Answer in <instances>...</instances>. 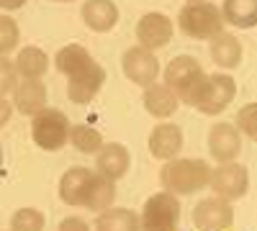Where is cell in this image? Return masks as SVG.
Instances as JSON below:
<instances>
[{"mask_svg": "<svg viewBox=\"0 0 257 231\" xmlns=\"http://www.w3.org/2000/svg\"><path fill=\"white\" fill-rule=\"evenodd\" d=\"M54 65H57V72H62L64 77H75V75L85 72L93 65V57H90V52L85 47L70 44V47H64V49L57 52Z\"/></svg>", "mask_w": 257, "mask_h": 231, "instance_id": "ffe728a7", "label": "cell"}, {"mask_svg": "<svg viewBox=\"0 0 257 231\" xmlns=\"http://www.w3.org/2000/svg\"><path fill=\"white\" fill-rule=\"evenodd\" d=\"M70 144L82 154H98L103 149V136H100V131L90 129V126L77 123L70 131Z\"/></svg>", "mask_w": 257, "mask_h": 231, "instance_id": "d4e9b609", "label": "cell"}, {"mask_svg": "<svg viewBox=\"0 0 257 231\" xmlns=\"http://www.w3.org/2000/svg\"><path fill=\"white\" fill-rule=\"evenodd\" d=\"M193 223L201 231H229L234 223V208L221 195L203 198L193 208Z\"/></svg>", "mask_w": 257, "mask_h": 231, "instance_id": "ba28073f", "label": "cell"}, {"mask_svg": "<svg viewBox=\"0 0 257 231\" xmlns=\"http://www.w3.org/2000/svg\"><path fill=\"white\" fill-rule=\"evenodd\" d=\"M173 39V21L165 13H144L137 24V41L144 49H162Z\"/></svg>", "mask_w": 257, "mask_h": 231, "instance_id": "30bf717a", "label": "cell"}, {"mask_svg": "<svg viewBox=\"0 0 257 231\" xmlns=\"http://www.w3.org/2000/svg\"><path fill=\"white\" fill-rule=\"evenodd\" d=\"M180 31L190 39H213L219 36L224 31V13L219 6L213 3H206V0H201V3H188L183 11H180Z\"/></svg>", "mask_w": 257, "mask_h": 231, "instance_id": "3957f363", "label": "cell"}, {"mask_svg": "<svg viewBox=\"0 0 257 231\" xmlns=\"http://www.w3.org/2000/svg\"><path fill=\"white\" fill-rule=\"evenodd\" d=\"M54 3H70V0H54Z\"/></svg>", "mask_w": 257, "mask_h": 231, "instance_id": "d6a6232c", "label": "cell"}, {"mask_svg": "<svg viewBox=\"0 0 257 231\" xmlns=\"http://www.w3.org/2000/svg\"><path fill=\"white\" fill-rule=\"evenodd\" d=\"M234 95H237V82L229 75H206L201 85L188 98V106L201 111L203 116H219L231 106Z\"/></svg>", "mask_w": 257, "mask_h": 231, "instance_id": "7a4b0ae2", "label": "cell"}, {"mask_svg": "<svg viewBox=\"0 0 257 231\" xmlns=\"http://www.w3.org/2000/svg\"><path fill=\"white\" fill-rule=\"evenodd\" d=\"M103 82H105V70L98 65V62H93L85 72L70 77V82H67V98L72 103H80V106H82V103H90L100 93Z\"/></svg>", "mask_w": 257, "mask_h": 231, "instance_id": "4fadbf2b", "label": "cell"}, {"mask_svg": "<svg viewBox=\"0 0 257 231\" xmlns=\"http://www.w3.org/2000/svg\"><path fill=\"white\" fill-rule=\"evenodd\" d=\"M95 228L98 231H118V228L137 231V228H142V218H139V213L128 211V208H105L95 218Z\"/></svg>", "mask_w": 257, "mask_h": 231, "instance_id": "603a6c76", "label": "cell"}, {"mask_svg": "<svg viewBox=\"0 0 257 231\" xmlns=\"http://www.w3.org/2000/svg\"><path fill=\"white\" fill-rule=\"evenodd\" d=\"M211 59L213 65H219L221 70H234L242 62V44L237 36H231L221 31L219 36L211 39Z\"/></svg>", "mask_w": 257, "mask_h": 231, "instance_id": "d6986e66", "label": "cell"}, {"mask_svg": "<svg viewBox=\"0 0 257 231\" xmlns=\"http://www.w3.org/2000/svg\"><path fill=\"white\" fill-rule=\"evenodd\" d=\"M82 21L90 31L108 34L118 24V6L113 3V0H85Z\"/></svg>", "mask_w": 257, "mask_h": 231, "instance_id": "2e32d148", "label": "cell"}, {"mask_svg": "<svg viewBox=\"0 0 257 231\" xmlns=\"http://www.w3.org/2000/svg\"><path fill=\"white\" fill-rule=\"evenodd\" d=\"M75 228H77V231H85V228H88V223H85L82 218H75V216H72V218H64V221L59 223V231H75Z\"/></svg>", "mask_w": 257, "mask_h": 231, "instance_id": "f546056e", "label": "cell"}, {"mask_svg": "<svg viewBox=\"0 0 257 231\" xmlns=\"http://www.w3.org/2000/svg\"><path fill=\"white\" fill-rule=\"evenodd\" d=\"M144 108L149 116H155V118H170L178 106H180V98L178 93L167 85V82H152L149 88H144Z\"/></svg>", "mask_w": 257, "mask_h": 231, "instance_id": "9a60e30c", "label": "cell"}, {"mask_svg": "<svg viewBox=\"0 0 257 231\" xmlns=\"http://www.w3.org/2000/svg\"><path fill=\"white\" fill-rule=\"evenodd\" d=\"M208 152L221 162H234L242 152V131L231 123H213L208 131Z\"/></svg>", "mask_w": 257, "mask_h": 231, "instance_id": "8fae6325", "label": "cell"}, {"mask_svg": "<svg viewBox=\"0 0 257 231\" xmlns=\"http://www.w3.org/2000/svg\"><path fill=\"white\" fill-rule=\"evenodd\" d=\"M211 190L213 195H221L226 200H239L249 190V172L244 164L237 162H221L211 175Z\"/></svg>", "mask_w": 257, "mask_h": 231, "instance_id": "52a82bcc", "label": "cell"}, {"mask_svg": "<svg viewBox=\"0 0 257 231\" xmlns=\"http://www.w3.org/2000/svg\"><path fill=\"white\" fill-rule=\"evenodd\" d=\"M70 118L57 108H44L31 121V139L44 152H59L70 141Z\"/></svg>", "mask_w": 257, "mask_h": 231, "instance_id": "277c9868", "label": "cell"}, {"mask_svg": "<svg viewBox=\"0 0 257 231\" xmlns=\"http://www.w3.org/2000/svg\"><path fill=\"white\" fill-rule=\"evenodd\" d=\"M13 100H16V108L18 113H24V116H36L47 108V88L41 85L39 80H29L24 77L18 82V88L13 93Z\"/></svg>", "mask_w": 257, "mask_h": 231, "instance_id": "e0dca14e", "label": "cell"}, {"mask_svg": "<svg viewBox=\"0 0 257 231\" xmlns=\"http://www.w3.org/2000/svg\"><path fill=\"white\" fill-rule=\"evenodd\" d=\"M116 180L111 177H105L103 172H93L88 185H85V190H82V200L80 205L82 208H88V211H105V208H111L113 200H116Z\"/></svg>", "mask_w": 257, "mask_h": 231, "instance_id": "5bb4252c", "label": "cell"}, {"mask_svg": "<svg viewBox=\"0 0 257 231\" xmlns=\"http://www.w3.org/2000/svg\"><path fill=\"white\" fill-rule=\"evenodd\" d=\"M211 164L203 159H167L160 170V182L165 190H173L175 195H193L211 185Z\"/></svg>", "mask_w": 257, "mask_h": 231, "instance_id": "6da1fadb", "label": "cell"}, {"mask_svg": "<svg viewBox=\"0 0 257 231\" xmlns=\"http://www.w3.org/2000/svg\"><path fill=\"white\" fill-rule=\"evenodd\" d=\"M18 39H21V29L11 16L0 18V52L3 57H8L16 47H18Z\"/></svg>", "mask_w": 257, "mask_h": 231, "instance_id": "484cf974", "label": "cell"}, {"mask_svg": "<svg viewBox=\"0 0 257 231\" xmlns=\"http://www.w3.org/2000/svg\"><path fill=\"white\" fill-rule=\"evenodd\" d=\"M237 129L247 139L257 141V103H247V106L239 108V113H237Z\"/></svg>", "mask_w": 257, "mask_h": 231, "instance_id": "83f0119b", "label": "cell"}, {"mask_svg": "<svg viewBox=\"0 0 257 231\" xmlns=\"http://www.w3.org/2000/svg\"><path fill=\"white\" fill-rule=\"evenodd\" d=\"M183 149V131L178 123H157L149 134V154L155 159H175Z\"/></svg>", "mask_w": 257, "mask_h": 231, "instance_id": "7c38bea8", "label": "cell"}, {"mask_svg": "<svg viewBox=\"0 0 257 231\" xmlns=\"http://www.w3.org/2000/svg\"><path fill=\"white\" fill-rule=\"evenodd\" d=\"M221 13L229 26H237V29L257 26V0H224Z\"/></svg>", "mask_w": 257, "mask_h": 231, "instance_id": "7402d4cb", "label": "cell"}, {"mask_svg": "<svg viewBox=\"0 0 257 231\" xmlns=\"http://www.w3.org/2000/svg\"><path fill=\"white\" fill-rule=\"evenodd\" d=\"M132 164V157H128V149L123 144H103V149L98 152L95 159V170L103 172L111 180H121Z\"/></svg>", "mask_w": 257, "mask_h": 231, "instance_id": "ac0fdd59", "label": "cell"}, {"mask_svg": "<svg viewBox=\"0 0 257 231\" xmlns=\"http://www.w3.org/2000/svg\"><path fill=\"white\" fill-rule=\"evenodd\" d=\"M203 77H206V72L201 67V62L196 57H188V54L170 59V65L165 67V82L178 93L180 103H188V98L201 85Z\"/></svg>", "mask_w": 257, "mask_h": 231, "instance_id": "8992f818", "label": "cell"}, {"mask_svg": "<svg viewBox=\"0 0 257 231\" xmlns=\"http://www.w3.org/2000/svg\"><path fill=\"white\" fill-rule=\"evenodd\" d=\"M188 3H201V0H188Z\"/></svg>", "mask_w": 257, "mask_h": 231, "instance_id": "836d02e7", "label": "cell"}, {"mask_svg": "<svg viewBox=\"0 0 257 231\" xmlns=\"http://www.w3.org/2000/svg\"><path fill=\"white\" fill-rule=\"evenodd\" d=\"M8 118H11V100L3 98V123H8Z\"/></svg>", "mask_w": 257, "mask_h": 231, "instance_id": "1f68e13d", "label": "cell"}, {"mask_svg": "<svg viewBox=\"0 0 257 231\" xmlns=\"http://www.w3.org/2000/svg\"><path fill=\"white\" fill-rule=\"evenodd\" d=\"M13 228L16 231H41L44 228V213L36 208H21L13 213Z\"/></svg>", "mask_w": 257, "mask_h": 231, "instance_id": "4316f807", "label": "cell"}, {"mask_svg": "<svg viewBox=\"0 0 257 231\" xmlns=\"http://www.w3.org/2000/svg\"><path fill=\"white\" fill-rule=\"evenodd\" d=\"M0 3H3L6 11H13V8H21V6L26 3V0H0Z\"/></svg>", "mask_w": 257, "mask_h": 231, "instance_id": "4dcf8cb0", "label": "cell"}, {"mask_svg": "<svg viewBox=\"0 0 257 231\" xmlns=\"http://www.w3.org/2000/svg\"><path fill=\"white\" fill-rule=\"evenodd\" d=\"M90 175H93V170H88V167H72V170H67L59 180V198L67 205H80L82 190L88 185Z\"/></svg>", "mask_w": 257, "mask_h": 231, "instance_id": "44dd1931", "label": "cell"}, {"mask_svg": "<svg viewBox=\"0 0 257 231\" xmlns=\"http://www.w3.org/2000/svg\"><path fill=\"white\" fill-rule=\"evenodd\" d=\"M16 67H18L21 77L39 80L49 67V57L41 49H36V47H24L18 52V57H16Z\"/></svg>", "mask_w": 257, "mask_h": 231, "instance_id": "cb8c5ba5", "label": "cell"}, {"mask_svg": "<svg viewBox=\"0 0 257 231\" xmlns=\"http://www.w3.org/2000/svg\"><path fill=\"white\" fill-rule=\"evenodd\" d=\"M180 223V200L173 190L155 193L144 203L142 228L147 231H175Z\"/></svg>", "mask_w": 257, "mask_h": 231, "instance_id": "5b68a950", "label": "cell"}, {"mask_svg": "<svg viewBox=\"0 0 257 231\" xmlns=\"http://www.w3.org/2000/svg\"><path fill=\"white\" fill-rule=\"evenodd\" d=\"M121 67H123V75L139 88H149L152 82H157V75H160V65H157L155 52L144 49V47L128 49L121 57Z\"/></svg>", "mask_w": 257, "mask_h": 231, "instance_id": "9c48e42d", "label": "cell"}, {"mask_svg": "<svg viewBox=\"0 0 257 231\" xmlns=\"http://www.w3.org/2000/svg\"><path fill=\"white\" fill-rule=\"evenodd\" d=\"M18 67H16V62L13 59H8V57H3L0 59V90H3V95H8V93H16V88H18Z\"/></svg>", "mask_w": 257, "mask_h": 231, "instance_id": "f1b7e54d", "label": "cell"}]
</instances>
